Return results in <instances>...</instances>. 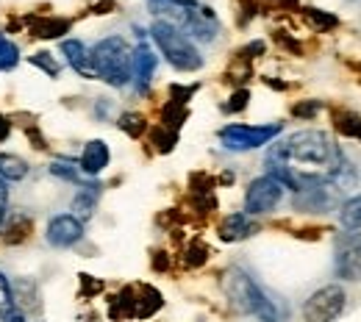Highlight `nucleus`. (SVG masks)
<instances>
[{"label": "nucleus", "mask_w": 361, "mask_h": 322, "mask_svg": "<svg viewBox=\"0 0 361 322\" xmlns=\"http://www.w3.org/2000/svg\"><path fill=\"white\" fill-rule=\"evenodd\" d=\"M345 161V153L339 150V144H334L325 131L317 128H306V131H295L286 139L270 144L264 167L267 173L286 167L295 181H298V192L303 186L314 184V181H328L339 164Z\"/></svg>", "instance_id": "nucleus-1"}, {"label": "nucleus", "mask_w": 361, "mask_h": 322, "mask_svg": "<svg viewBox=\"0 0 361 322\" xmlns=\"http://www.w3.org/2000/svg\"><path fill=\"white\" fill-rule=\"evenodd\" d=\"M223 292L231 300V306L236 311H242V314H253L262 322L281 320L278 303L242 267H228L226 273H223Z\"/></svg>", "instance_id": "nucleus-2"}, {"label": "nucleus", "mask_w": 361, "mask_h": 322, "mask_svg": "<svg viewBox=\"0 0 361 322\" xmlns=\"http://www.w3.org/2000/svg\"><path fill=\"white\" fill-rule=\"evenodd\" d=\"M90 53L94 75L100 81H106L109 87L123 89V87H128L134 81V73H131L134 50H131V45L123 37H106V39H100L97 45L92 47Z\"/></svg>", "instance_id": "nucleus-3"}, {"label": "nucleus", "mask_w": 361, "mask_h": 322, "mask_svg": "<svg viewBox=\"0 0 361 322\" xmlns=\"http://www.w3.org/2000/svg\"><path fill=\"white\" fill-rule=\"evenodd\" d=\"M150 37H153L156 47L161 50V56H164L178 73H197V70L203 67L200 50L192 45V39H189L180 28L156 20V23L150 25Z\"/></svg>", "instance_id": "nucleus-4"}, {"label": "nucleus", "mask_w": 361, "mask_h": 322, "mask_svg": "<svg viewBox=\"0 0 361 322\" xmlns=\"http://www.w3.org/2000/svg\"><path fill=\"white\" fill-rule=\"evenodd\" d=\"M283 131L281 123H270V125H242V123H231L226 128H220V142L231 153H247L256 147L270 144L272 139Z\"/></svg>", "instance_id": "nucleus-5"}, {"label": "nucleus", "mask_w": 361, "mask_h": 322, "mask_svg": "<svg viewBox=\"0 0 361 322\" xmlns=\"http://www.w3.org/2000/svg\"><path fill=\"white\" fill-rule=\"evenodd\" d=\"M345 303H348L345 289L339 283H328L303 303V317L306 322H336L345 311Z\"/></svg>", "instance_id": "nucleus-6"}, {"label": "nucleus", "mask_w": 361, "mask_h": 322, "mask_svg": "<svg viewBox=\"0 0 361 322\" xmlns=\"http://www.w3.org/2000/svg\"><path fill=\"white\" fill-rule=\"evenodd\" d=\"M342 194L345 192L334 181H314V184L303 186L300 192H295V209L309 211V214H328L342 206Z\"/></svg>", "instance_id": "nucleus-7"}, {"label": "nucleus", "mask_w": 361, "mask_h": 322, "mask_svg": "<svg viewBox=\"0 0 361 322\" xmlns=\"http://www.w3.org/2000/svg\"><path fill=\"white\" fill-rule=\"evenodd\" d=\"M283 186L278 184L272 175H259L253 178L247 192H245V214L247 217H262V214H270L278 209V203L283 200Z\"/></svg>", "instance_id": "nucleus-8"}, {"label": "nucleus", "mask_w": 361, "mask_h": 322, "mask_svg": "<svg viewBox=\"0 0 361 322\" xmlns=\"http://www.w3.org/2000/svg\"><path fill=\"white\" fill-rule=\"evenodd\" d=\"M334 273L342 280H361V230H345L334 239Z\"/></svg>", "instance_id": "nucleus-9"}, {"label": "nucleus", "mask_w": 361, "mask_h": 322, "mask_svg": "<svg viewBox=\"0 0 361 322\" xmlns=\"http://www.w3.org/2000/svg\"><path fill=\"white\" fill-rule=\"evenodd\" d=\"M45 239L50 247H73L84 239V223L73 214H59L47 223Z\"/></svg>", "instance_id": "nucleus-10"}, {"label": "nucleus", "mask_w": 361, "mask_h": 322, "mask_svg": "<svg viewBox=\"0 0 361 322\" xmlns=\"http://www.w3.org/2000/svg\"><path fill=\"white\" fill-rule=\"evenodd\" d=\"M183 31H189V37L200 39V42H214L217 34H220V20L212 8L206 6H197V8H189L186 11V20L180 25Z\"/></svg>", "instance_id": "nucleus-11"}, {"label": "nucleus", "mask_w": 361, "mask_h": 322, "mask_svg": "<svg viewBox=\"0 0 361 322\" xmlns=\"http://www.w3.org/2000/svg\"><path fill=\"white\" fill-rule=\"evenodd\" d=\"M109 161H111V150H109V144L103 142V139H90L87 144H84V153H81V159H78V170H81V175H100L106 167H109Z\"/></svg>", "instance_id": "nucleus-12"}, {"label": "nucleus", "mask_w": 361, "mask_h": 322, "mask_svg": "<svg viewBox=\"0 0 361 322\" xmlns=\"http://www.w3.org/2000/svg\"><path fill=\"white\" fill-rule=\"evenodd\" d=\"M156 64H159L156 53L145 45V42L134 47V56H131V73H134V81H136V89H139V92H147V87H150V81H153V73H156Z\"/></svg>", "instance_id": "nucleus-13"}, {"label": "nucleus", "mask_w": 361, "mask_h": 322, "mask_svg": "<svg viewBox=\"0 0 361 322\" xmlns=\"http://www.w3.org/2000/svg\"><path fill=\"white\" fill-rule=\"evenodd\" d=\"M61 56L67 58V64H70L81 78H87V81H94V78H97V75H94V67H92L90 47L84 45L81 39H64V42H61Z\"/></svg>", "instance_id": "nucleus-14"}, {"label": "nucleus", "mask_w": 361, "mask_h": 322, "mask_svg": "<svg viewBox=\"0 0 361 322\" xmlns=\"http://www.w3.org/2000/svg\"><path fill=\"white\" fill-rule=\"evenodd\" d=\"M259 230V225L245 214V211H233V214H228L226 220L220 223V239L223 242H242V239H247V236H253Z\"/></svg>", "instance_id": "nucleus-15"}, {"label": "nucleus", "mask_w": 361, "mask_h": 322, "mask_svg": "<svg viewBox=\"0 0 361 322\" xmlns=\"http://www.w3.org/2000/svg\"><path fill=\"white\" fill-rule=\"evenodd\" d=\"M31 34L39 39H61L70 31V20L67 17H31Z\"/></svg>", "instance_id": "nucleus-16"}, {"label": "nucleus", "mask_w": 361, "mask_h": 322, "mask_svg": "<svg viewBox=\"0 0 361 322\" xmlns=\"http://www.w3.org/2000/svg\"><path fill=\"white\" fill-rule=\"evenodd\" d=\"M161 306H164V297H161V292L156 286L145 283V286L136 289V320H150L156 311H161Z\"/></svg>", "instance_id": "nucleus-17"}, {"label": "nucleus", "mask_w": 361, "mask_h": 322, "mask_svg": "<svg viewBox=\"0 0 361 322\" xmlns=\"http://www.w3.org/2000/svg\"><path fill=\"white\" fill-rule=\"evenodd\" d=\"M100 184H81L78 186V194L73 197V217H78L81 223L84 220H90L92 214H94V206H97V197H100Z\"/></svg>", "instance_id": "nucleus-18"}, {"label": "nucleus", "mask_w": 361, "mask_h": 322, "mask_svg": "<svg viewBox=\"0 0 361 322\" xmlns=\"http://www.w3.org/2000/svg\"><path fill=\"white\" fill-rule=\"evenodd\" d=\"M28 175V161L14 156V153H0V181L17 184Z\"/></svg>", "instance_id": "nucleus-19"}, {"label": "nucleus", "mask_w": 361, "mask_h": 322, "mask_svg": "<svg viewBox=\"0 0 361 322\" xmlns=\"http://www.w3.org/2000/svg\"><path fill=\"white\" fill-rule=\"evenodd\" d=\"M300 11H303V20L314 28L317 34H328V31H334V28L339 25V17H336V14H331V11H325V8L303 6Z\"/></svg>", "instance_id": "nucleus-20"}, {"label": "nucleus", "mask_w": 361, "mask_h": 322, "mask_svg": "<svg viewBox=\"0 0 361 322\" xmlns=\"http://www.w3.org/2000/svg\"><path fill=\"white\" fill-rule=\"evenodd\" d=\"M339 220H342V225L348 230H361V192L353 194V197H348V200H342Z\"/></svg>", "instance_id": "nucleus-21"}, {"label": "nucleus", "mask_w": 361, "mask_h": 322, "mask_svg": "<svg viewBox=\"0 0 361 322\" xmlns=\"http://www.w3.org/2000/svg\"><path fill=\"white\" fill-rule=\"evenodd\" d=\"M50 175L59 178V181H67V184H84L81 181V170H78V161H70V159H53L50 161Z\"/></svg>", "instance_id": "nucleus-22"}, {"label": "nucleus", "mask_w": 361, "mask_h": 322, "mask_svg": "<svg viewBox=\"0 0 361 322\" xmlns=\"http://www.w3.org/2000/svg\"><path fill=\"white\" fill-rule=\"evenodd\" d=\"M134 311H136V289L134 286H126L111 300V317L114 320H123V317H134Z\"/></svg>", "instance_id": "nucleus-23"}, {"label": "nucleus", "mask_w": 361, "mask_h": 322, "mask_svg": "<svg viewBox=\"0 0 361 322\" xmlns=\"http://www.w3.org/2000/svg\"><path fill=\"white\" fill-rule=\"evenodd\" d=\"M31 228H34V223H31L28 214H23V211H11L8 225H6V239H8V242H23V239L31 233Z\"/></svg>", "instance_id": "nucleus-24"}, {"label": "nucleus", "mask_w": 361, "mask_h": 322, "mask_svg": "<svg viewBox=\"0 0 361 322\" xmlns=\"http://www.w3.org/2000/svg\"><path fill=\"white\" fill-rule=\"evenodd\" d=\"M334 128L342 134V137H353L361 142V117L353 111H336L334 114Z\"/></svg>", "instance_id": "nucleus-25"}, {"label": "nucleus", "mask_w": 361, "mask_h": 322, "mask_svg": "<svg viewBox=\"0 0 361 322\" xmlns=\"http://www.w3.org/2000/svg\"><path fill=\"white\" fill-rule=\"evenodd\" d=\"M117 125H120L123 134H128L131 139L145 137V131H147V120H145V114H139V111H123L120 120H117Z\"/></svg>", "instance_id": "nucleus-26"}, {"label": "nucleus", "mask_w": 361, "mask_h": 322, "mask_svg": "<svg viewBox=\"0 0 361 322\" xmlns=\"http://www.w3.org/2000/svg\"><path fill=\"white\" fill-rule=\"evenodd\" d=\"M186 117H189L186 106L173 103V100H167V106L161 109V125H164V128H170V131H178L180 125L186 123Z\"/></svg>", "instance_id": "nucleus-27"}, {"label": "nucleus", "mask_w": 361, "mask_h": 322, "mask_svg": "<svg viewBox=\"0 0 361 322\" xmlns=\"http://www.w3.org/2000/svg\"><path fill=\"white\" fill-rule=\"evenodd\" d=\"M17 64H20V47L6 34H0V73H11Z\"/></svg>", "instance_id": "nucleus-28"}, {"label": "nucleus", "mask_w": 361, "mask_h": 322, "mask_svg": "<svg viewBox=\"0 0 361 322\" xmlns=\"http://www.w3.org/2000/svg\"><path fill=\"white\" fill-rule=\"evenodd\" d=\"M209 256H212L209 247H206L200 239H192V242L186 244V250H183V264L195 270V267H203V264L209 261Z\"/></svg>", "instance_id": "nucleus-29"}, {"label": "nucleus", "mask_w": 361, "mask_h": 322, "mask_svg": "<svg viewBox=\"0 0 361 322\" xmlns=\"http://www.w3.org/2000/svg\"><path fill=\"white\" fill-rule=\"evenodd\" d=\"M150 142L156 144L159 153H173L176 144H178V131H170V128H164V125H156V128L150 131Z\"/></svg>", "instance_id": "nucleus-30"}, {"label": "nucleus", "mask_w": 361, "mask_h": 322, "mask_svg": "<svg viewBox=\"0 0 361 322\" xmlns=\"http://www.w3.org/2000/svg\"><path fill=\"white\" fill-rule=\"evenodd\" d=\"M28 61L34 64V67H39L45 75L50 78H59V73H61V64L56 61V56L53 53H47V50H39V53H34V56H28Z\"/></svg>", "instance_id": "nucleus-31"}, {"label": "nucleus", "mask_w": 361, "mask_h": 322, "mask_svg": "<svg viewBox=\"0 0 361 322\" xmlns=\"http://www.w3.org/2000/svg\"><path fill=\"white\" fill-rule=\"evenodd\" d=\"M319 109H322V100H300V103L292 106V114L298 120H314L319 114Z\"/></svg>", "instance_id": "nucleus-32"}, {"label": "nucleus", "mask_w": 361, "mask_h": 322, "mask_svg": "<svg viewBox=\"0 0 361 322\" xmlns=\"http://www.w3.org/2000/svg\"><path fill=\"white\" fill-rule=\"evenodd\" d=\"M247 103H250V92L239 87L236 92L228 97V103L223 106V111H226V114H239V111H245V109H247Z\"/></svg>", "instance_id": "nucleus-33"}, {"label": "nucleus", "mask_w": 361, "mask_h": 322, "mask_svg": "<svg viewBox=\"0 0 361 322\" xmlns=\"http://www.w3.org/2000/svg\"><path fill=\"white\" fill-rule=\"evenodd\" d=\"M8 311H14V292H11L8 278L0 273V317H6Z\"/></svg>", "instance_id": "nucleus-34"}, {"label": "nucleus", "mask_w": 361, "mask_h": 322, "mask_svg": "<svg viewBox=\"0 0 361 322\" xmlns=\"http://www.w3.org/2000/svg\"><path fill=\"white\" fill-rule=\"evenodd\" d=\"M264 50H267V45L262 42V39H256V42H250V45H245L239 53H236V58H242V61H253V58H259V56H264Z\"/></svg>", "instance_id": "nucleus-35"}, {"label": "nucleus", "mask_w": 361, "mask_h": 322, "mask_svg": "<svg viewBox=\"0 0 361 322\" xmlns=\"http://www.w3.org/2000/svg\"><path fill=\"white\" fill-rule=\"evenodd\" d=\"M195 92H197L195 84H192V87H178V84H173V87H170V100H173V103H180V106H186L189 97H192Z\"/></svg>", "instance_id": "nucleus-36"}, {"label": "nucleus", "mask_w": 361, "mask_h": 322, "mask_svg": "<svg viewBox=\"0 0 361 322\" xmlns=\"http://www.w3.org/2000/svg\"><path fill=\"white\" fill-rule=\"evenodd\" d=\"M81 278V295L92 297V295H100L103 292V280H94L92 275H78Z\"/></svg>", "instance_id": "nucleus-37"}, {"label": "nucleus", "mask_w": 361, "mask_h": 322, "mask_svg": "<svg viewBox=\"0 0 361 322\" xmlns=\"http://www.w3.org/2000/svg\"><path fill=\"white\" fill-rule=\"evenodd\" d=\"M111 111H114V103H111L109 97H97V103H94V117H97L100 123H106V120L111 117Z\"/></svg>", "instance_id": "nucleus-38"}, {"label": "nucleus", "mask_w": 361, "mask_h": 322, "mask_svg": "<svg viewBox=\"0 0 361 322\" xmlns=\"http://www.w3.org/2000/svg\"><path fill=\"white\" fill-rule=\"evenodd\" d=\"M153 270H156V273H167V270H170V256H167L164 250H156V253H153Z\"/></svg>", "instance_id": "nucleus-39"}, {"label": "nucleus", "mask_w": 361, "mask_h": 322, "mask_svg": "<svg viewBox=\"0 0 361 322\" xmlns=\"http://www.w3.org/2000/svg\"><path fill=\"white\" fill-rule=\"evenodd\" d=\"M6 181H0V223L6 217V209H8V189H6Z\"/></svg>", "instance_id": "nucleus-40"}, {"label": "nucleus", "mask_w": 361, "mask_h": 322, "mask_svg": "<svg viewBox=\"0 0 361 322\" xmlns=\"http://www.w3.org/2000/svg\"><path fill=\"white\" fill-rule=\"evenodd\" d=\"M8 134H11V123H8V117L0 114V142H6Z\"/></svg>", "instance_id": "nucleus-41"}, {"label": "nucleus", "mask_w": 361, "mask_h": 322, "mask_svg": "<svg viewBox=\"0 0 361 322\" xmlns=\"http://www.w3.org/2000/svg\"><path fill=\"white\" fill-rule=\"evenodd\" d=\"M114 8V0H100V3H94V14H109Z\"/></svg>", "instance_id": "nucleus-42"}, {"label": "nucleus", "mask_w": 361, "mask_h": 322, "mask_svg": "<svg viewBox=\"0 0 361 322\" xmlns=\"http://www.w3.org/2000/svg\"><path fill=\"white\" fill-rule=\"evenodd\" d=\"M0 322H25V320H23V311L14 309V311H8L6 317H0Z\"/></svg>", "instance_id": "nucleus-43"}, {"label": "nucleus", "mask_w": 361, "mask_h": 322, "mask_svg": "<svg viewBox=\"0 0 361 322\" xmlns=\"http://www.w3.org/2000/svg\"><path fill=\"white\" fill-rule=\"evenodd\" d=\"M167 3H173L178 8H197V0H167Z\"/></svg>", "instance_id": "nucleus-44"}, {"label": "nucleus", "mask_w": 361, "mask_h": 322, "mask_svg": "<svg viewBox=\"0 0 361 322\" xmlns=\"http://www.w3.org/2000/svg\"><path fill=\"white\" fill-rule=\"evenodd\" d=\"M283 6H298V0H281Z\"/></svg>", "instance_id": "nucleus-45"}]
</instances>
